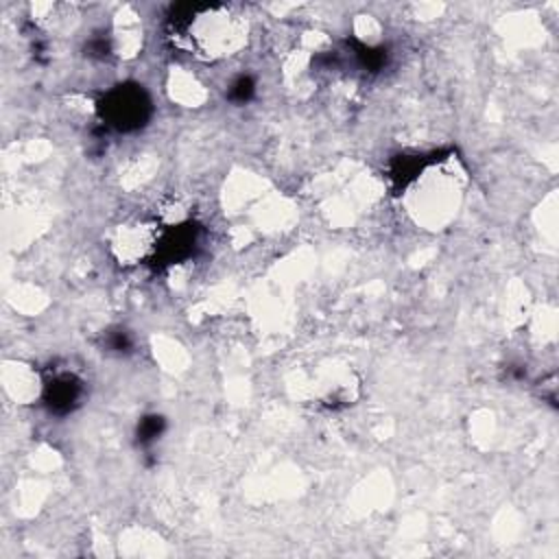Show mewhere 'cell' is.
<instances>
[{
	"instance_id": "2",
	"label": "cell",
	"mask_w": 559,
	"mask_h": 559,
	"mask_svg": "<svg viewBox=\"0 0 559 559\" xmlns=\"http://www.w3.org/2000/svg\"><path fill=\"white\" fill-rule=\"evenodd\" d=\"M428 175L430 177H424L421 181L417 179L411 190V212L417 221L441 227L459 207V175L456 170H437Z\"/></svg>"
},
{
	"instance_id": "1",
	"label": "cell",
	"mask_w": 559,
	"mask_h": 559,
	"mask_svg": "<svg viewBox=\"0 0 559 559\" xmlns=\"http://www.w3.org/2000/svg\"><path fill=\"white\" fill-rule=\"evenodd\" d=\"M186 37L197 55H203L205 59H218L231 55L242 46L247 37V26L242 17L231 13L229 9L210 7L194 13V17L190 15Z\"/></svg>"
},
{
	"instance_id": "3",
	"label": "cell",
	"mask_w": 559,
	"mask_h": 559,
	"mask_svg": "<svg viewBox=\"0 0 559 559\" xmlns=\"http://www.w3.org/2000/svg\"><path fill=\"white\" fill-rule=\"evenodd\" d=\"M153 242V234L146 227L140 229H129V231H120V236L116 238V249L120 253V258L124 260H135L138 255H142Z\"/></svg>"
}]
</instances>
